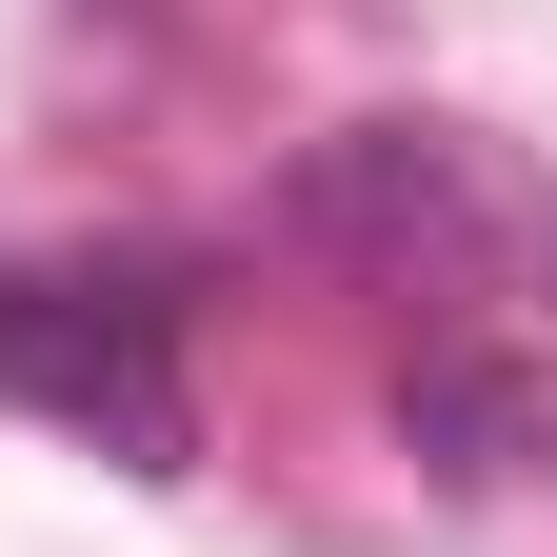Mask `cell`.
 <instances>
[{"label": "cell", "instance_id": "6da1fadb", "mask_svg": "<svg viewBox=\"0 0 557 557\" xmlns=\"http://www.w3.org/2000/svg\"><path fill=\"white\" fill-rule=\"evenodd\" d=\"M0 398H40L60 438H100L120 478H199L180 299H139V278H0Z\"/></svg>", "mask_w": 557, "mask_h": 557}, {"label": "cell", "instance_id": "7a4b0ae2", "mask_svg": "<svg viewBox=\"0 0 557 557\" xmlns=\"http://www.w3.org/2000/svg\"><path fill=\"white\" fill-rule=\"evenodd\" d=\"M278 220H299L319 259H359V278H418V259L478 239V139L458 120H338V139H299Z\"/></svg>", "mask_w": 557, "mask_h": 557}, {"label": "cell", "instance_id": "3957f363", "mask_svg": "<svg viewBox=\"0 0 557 557\" xmlns=\"http://www.w3.org/2000/svg\"><path fill=\"white\" fill-rule=\"evenodd\" d=\"M398 438L458 478V498H498V478H557V379L537 359H418L398 379Z\"/></svg>", "mask_w": 557, "mask_h": 557}]
</instances>
